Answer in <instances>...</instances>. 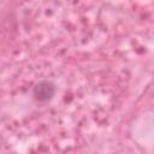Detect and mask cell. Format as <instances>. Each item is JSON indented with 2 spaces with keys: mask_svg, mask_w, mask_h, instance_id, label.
<instances>
[{
  "mask_svg": "<svg viewBox=\"0 0 154 154\" xmlns=\"http://www.w3.org/2000/svg\"><path fill=\"white\" fill-rule=\"evenodd\" d=\"M54 94H55V84L51 81H41L32 89L34 97L41 102L51 100L54 96Z\"/></svg>",
  "mask_w": 154,
  "mask_h": 154,
  "instance_id": "obj_1",
  "label": "cell"
}]
</instances>
